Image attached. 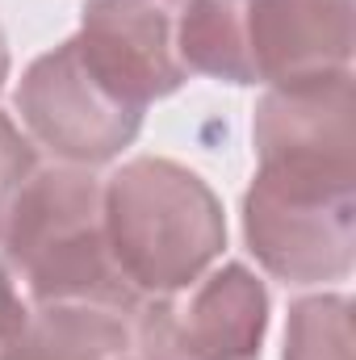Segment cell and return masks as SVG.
Masks as SVG:
<instances>
[{
  "instance_id": "cell-9",
  "label": "cell",
  "mask_w": 356,
  "mask_h": 360,
  "mask_svg": "<svg viewBox=\"0 0 356 360\" xmlns=\"http://www.w3.org/2000/svg\"><path fill=\"white\" fill-rule=\"evenodd\" d=\"M130 348L126 314L89 302H51L30 310L0 360H122Z\"/></svg>"
},
{
  "instance_id": "cell-14",
  "label": "cell",
  "mask_w": 356,
  "mask_h": 360,
  "mask_svg": "<svg viewBox=\"0 0 356 360\" xmlns=\"http://www.w3.org/2000/svg\"><path fill=\"white\" fill-rule=\"evenodd\" d=\"M8 80V42H4V30H0V89Z\"/></svg>"
},
{
  "instance_id": "cell-1",
  "label": "cell",
  "mask_w": 356,
  "mask_h": 360,
  "mask_svg": "<svg viewBox=\"0 0 356 360\" xmlns=\"http://www.w3.org/2000/svg\"><path fill=\"white\" fill-rule=\"evenodd\" d=\"M0 256L30 302H89L134 314L147 297L122 276L101 214V180L63 164L21 184L0 226Z\"/></svg>"
},
{
  "instance_id": "cell-5",
  "label": "cell",
  "mask_w": 356,
  "mask_h": 360,
  "mask_svg": "<svg viewBox=\"0 0 356 360\" xmlns=\"http://www.w3.org/2000/svg\"><path fill=\"white\" fill-rule=\"evenodd\" d=\"M265 331L268 293L248 264H222L189 297L160 293L139 306L143 360H260Z\"/></svg>"
},
{
  "instance_id": "cell-4",
  "label": "cell",
  "mask_w": 356,
  "mask_h": 360,
  "mask_svg": "<svg viewBox=\"0 0 356 360\" xmlns=\"http://www.w3.org/2000/svg\"><path fill=\"white\" fill-rule=\"evenodd\" d=\"M17 113L34 143L76 168L109 164L143 130V109L92 72L76 38L25 68L17 84Z\"/></svg>"
},
{
  "instance_id": "cell-12",
  "label": "cell",
  "mask_w": 356,
  "mask_h": 360,
  "mask_svg": "<svg viewBox=\"0 0 356 360\" xmlns=\"http://www.w3.org/2000/svg\"><path fill=\"white\" fill-rule=\"evenodd\" d=\"M34 176V147L30 139L13 126L8 113H0V226L8 218L13 197L21 193V184Z\"/></svg>"
},
{
  "instance_id": "cell-13",
  "label": "cell",
  "mask_w": 356,
  "mask_h": 360,
  "mask_svg": "<svg viewBox=\"0 0 356 360\" xmlns=\"http://www.w3.org/2000/svg\"><path fill=\"white\" fill-rule=\"evenodd\" d=\"M25 319H30V302H25V293H21L13 269H8L4 256H0V348L25 327Z\"/></svg>"
},
{
  "instance_id": "cell-2",
  "label": "cell",
  "mask_w": 356,
  "mask_h": 360,
  "mask_svg": "<svg viewBox=\"0 0 356 360\" xmlns=\"http://www.w3.org/2000/svg\"><path fill=\"white\" fill-rule=\"evenodd\" d=\"M105 239L122 276L147 293H180L227 248L214 188L177 160L139 155L101 184Z\"/></svg>"
},
{
  "instance_id": "cell-8",
  "label": "cell",
  "mask_w": 356,
  "mask_h": 360,
  "mask_svg": "<svg viewBox=\"0 0 356 360\" xmlns=\"http://www.w3.org/2000/svg\"><path fill=\"white\" fill-rule=\"evenodd\" d=\"M256 155L260 160H323L356 164L352 143V72L319 80L276 84L256 105Z\"/></svg>"
},
{
  "instance_id": "cell-3",
  "label": "cell",
  "mask_w": 356,
  "mask_h": 360,
  "mask_svg": "<svg viewBox=\"0 0 356 360\" xmlns=\"http://www.w3.org/2000/svg\"><path fill=\"white\" fill-rule=\"evenodd\" d=\"M252 256L285 285H319L352 272L356 164L260 160L243 197Z\"/></svg>"
},
{
  "instance_id": "cell-11",
  "label": "cell",
  "mask_w": 356,
  "mask_h": 360,
  "mask_svg": "<svg viewBox=\"0 0 356 360\" xmlns=\"http://www.w3.org/2000/svg\"><path fill=\"white\" fill-rule=\"evenodd\" d=\"M285 360H352V302L319 293L289 306Z\"/></svg>"
},
{
  "instance_id": "cell-10",
  "label": "cell",
  "mask_w": 356,
  "mask_h": 360,
  "mask_svg": "<svg viewBox=\"0 0 356 360\" xmlns=\"http://www.w3.org/2000/svg\"><path fill=\"white\" fill-rule=\"evenodd\" d=\"M177 51L184 72L227 84H256L248 55V0H184Z\"/></svg>"
},
{
  "instance_id": "cell-15",
  "label": "cell",
  "mask_w": 356,
  "mask_h": 360,
  "mask_svg": "<svg viewBox=\"0 0 356 360\" xmlns=\"http://www.w3.org/2000/svg\"><path fill=\"white\" fill-rule=\"evenodd\" d=\"M122 360H126V356H122Z\"/></svg>"
},
{
  "instance_id": "cell-6",
  "label": "cell",
  "mask_w": 356,
  "mask_h": 360,
  "mask_svg": "<svg viewBox=\"0 0 356 360\" xmlns=\"http://www.w3.org/2000/svg\"><path fill=\"white\" fill-rule=\"evenodd\" d=\"M184 0H84L80 55L130 105L147 109L189 80L177 51Z\"/></svg>"
},
{
  "instance_id": "cell-7",
  "label": "cell",
  "mask_w": 356,
  "mask_h": 360,
  "mask_svg": "<svg viewBox=\"0 0 356 360\" xmlns=\"http://www.w3.org/2000/svg\"><path fill=\"white\" fill-rule=\"evenodd\" d=\"M256 84H298L352 63V0H248Z\"/></svg>"
}]
</instances>
